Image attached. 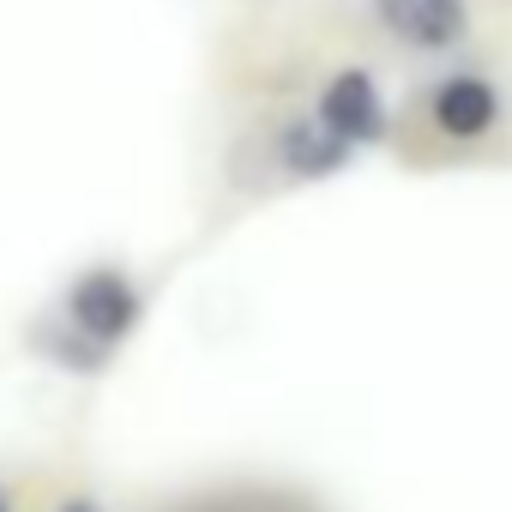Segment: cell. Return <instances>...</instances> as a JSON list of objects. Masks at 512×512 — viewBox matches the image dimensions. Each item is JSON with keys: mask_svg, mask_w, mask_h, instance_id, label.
<instances>
[{"mask_svg": "<svg viewBox=\"0 0 512 512\" xmlns=\"http://www.w3.org/2000/svg\"><path fill=\"white\" fill-rule=\"evenodd\" d=\"M61 320H67L79 338H91L97 350H115V344H127V338L139 332L145 296H139V284H133L121 266H91V272H79V278L67 284Z\"/></svg>", "mask_w": 512, "mask_h": 512, "instance_id": "obj_1", "label": "cell"}, {"mask_svg": "<svg viewBox=\"0 0 512 512\" xmlns=\"http://www.w3.org/2000/svg\"><path fill=\"white\" fill-rule=\"evenodd\" d=\"M61 512H103V506H97V500H67Z\"/></svg>", "mask_w": 512, "mask_h": 512, "instance_id": "obj_7", "label": "cell"}, {"mask_svg": "<svg viewBox=\"0 0 512 512\" xmlns=\"http://www.w3.org/2000/svg\"><path fill=\"white\" fill-rule=\"evenodd\" d=\"M0 512H13V506H7V494H0Z\"/></svg>", "mask_w": 512, "mask_h": 512, "instance_id": "obj_8", "label": "cell"}, {"mask_svg": "<svg viewBox=\"0 0 512 512\" xmlns=\"http://www.w3.org/2000/svg\"><path fill=\"white\" fill-rule=\"evenodd\" d=\"M31 350L37 356H49L55 368H67V374H103V362H109V350H97L91 338H79L61 314H49L37 332H31Z\"/></svg>", "mask_w": 512, "mask_h": 512, "instance_id": "obj_6", "label": "cell"}, {"mask_svg": "<svg viewBox=\"0 0 512 512\" xmlns=\"http://www.w3.org/2000/svg\"><path fill=\"white\" fill-rule=\"evenodd\" d=\"M350 151H362V145H380L386 133H392V115H386V97H380V85H374V73L368 67H344V73H332L326 79V91H320V109H314Z\"/></svg>", "mask_w": 512, "mask_h": 512, "instance_id": "obj_2", "label": "cell"}, {"mask_svg": "<svg viewBox=\"0 0 512 512\" xmlns=\"http://www.w3.org/2000/svg\"><path fill=\"white\" fill-rule=\"evenodd\" d=\"M350 145L320 121V115H296V121H284V133H278V163L296 175V181H326V175H344L350 169Z\"/></svg>", "mask_w": 512, "mask_h": 512, "instance_id": "obj_5", "label": "cell"}, {"mask_svg": "<svg viewBox=\"0 0 512 512\" xmlns=\"http://www.w3.org/2000/svg\"><path fill=\"white\" fill-rule=\"evenodd\" d=\"M374 13L410 49H458L470 37V7L464 0H374Z\"/></svg>", "mask_w": 512, "mask_h": 512, "instance_id": "obj_3", "label": "cell"}, {"mask_svg": "<svg viewBox=\"0 0 512 512\" xmlns=\"http://www.w3.org/2000/svg\"><path fill=\"white\" fill-rule=\"evenodd\" d=\"M434 127L446 139H482L500 127V91L482 79V73H452L434 85Z\"/></svg>", "mask_w": 512, "mask_h": 512, "instance_id": "obj_4", "label": "cell"}]
</instances>
